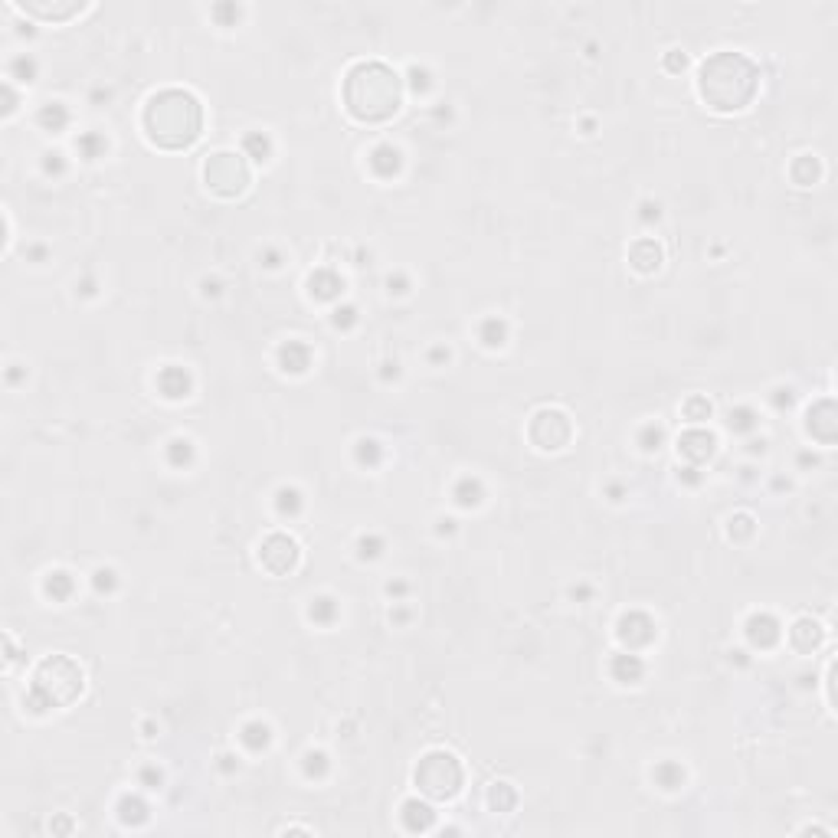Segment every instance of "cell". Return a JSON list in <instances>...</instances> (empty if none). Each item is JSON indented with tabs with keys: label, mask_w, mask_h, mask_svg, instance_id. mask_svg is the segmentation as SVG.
Listing matches in <instances>:
<instances>
[{
	"label": "cell",
	"mask_w": 838,
	"mask_h": 838,
	"mask_svg": "<svg viewBox=\"0 0 838 838\" xmlns=\"http://www.w3.org/2000/svg\"><path fill=\"white\" fill-rule=\"evenodd\" d=\"M756 82H760V72L744 52H714L710 60H704L701 76H698L701 99L714 111L747 108L756 95Z\"/></svg>",
	"instance_id": "1"
},
{
	"label": "cell",
	"mask_w": 838,
	"mask_h": 838,
	"mask_svg": "<svg viewBox=\"0 0 838 838\" xmlns=\"http://www.w3.org/2000/svg\"><path fill=\"white\" fill-rule=\"evenodd\" d=\"M403 102V82L384 62H357L344 82V105L360 121H386Z\"/></svg>",
	"instance_id": "2"
},
{
	"label": "cell",
	"mask_w": 838,
	"mask_h": 838,
	"mask_svg": "<svg viewBox=\"0 0 838 838\" xmlns=\"http://www.w3.org/2000/svg\"><path fill=\"white\" fill-rule=\"evenodd\" d=\"M147 138L161 147H187L203 128V108L184 89H164L145 108Z\"/></svg>",
	"instance_id": "3"
},
{
	"label": "cell",
	"mask_w": 838,
	"mask_h": 838,
	"mask_svg": "<svg viewBox=\"0 0 838 838\" xmlns=\"http://www.w3.org/2000/svg\"><path fill=\"white\" fill-rule=\"evenodd\" d=\"M82 668L69 655H50L46 661H40L33 675V688L26 694V708L33 714H43L50 708H62V704H72L82 694Z\"/></svg>",
	"instance_id": "4"
},
{
	"label": "cell",
	"mask_w": 838,
	"mask_h": 838,
	"mask_svg": "<svg viewBox=\"0 0 838 838\" xmlns=\"http://www.w3.org/2000/svg\"><path fill=\"white\" fill-rule=\"evenodd\" d=\"M462 779H465L462 763L445 750L426 753L416 766V786H419V793H426L429 799H452V795L462 789Z\"/></svg>",
	"instance_id": "5"
},
{
	"label": "cell",
	"mask_w": 838,
	"mask_h": 838,
	"mask_svg": "<svg viewBox=\"0 0 838 838\" xmlns=\"http://www.w3.org/2000/svg\"><path fill=\"white\" fill-rule=\"evenodd\" d=\"M206 174V184H210V190H216L220 197H240L242 190H246L249 184V167L242 157L236 155H213L210 161H206L203 167Z\"/></svg>",
	"instance_id": "6"
},
{
	"label": "cell",
	"mask_w": 838,
	"mask_h": 838,
	"mask_svg": "<svg viewBox=\"0 0 838 838\" xmlns=\"http://www.w3.org/2000/svg\"><path fill=\"white\" fill-rule=\"evenodd\" d=\"M259 560H262V566L269 574H279V576L291 574L298 566V544L291 537H285V534H269L262 540V547H259Z\"/></svg>",
	"instance_id": "7"
},
{
	"label": "cell",
	"mask_w": 838,
	"mask_h": 838,
	"mask_svg": "<svg viewBox=\"0 0 838 838\" xmlns=\"http://www.w3.org/2000/svg\"><path fill=\"white\" fill-rule=\"evenodd\" d=\"M530 439L540 449H564L570 439V419L560 410H540L530 423Z\"/></svg>",
	"instance_id": "8"
},
{
	"label": "cell",
	"mask_w": 838,
	"mask_h": 838,
	"mask_svg": "<svg viewBox=\"0 0 838 838\" xmlns=\"http://www.w3.org/2000/svg\"><path fill=\"white\" fill-rule=\"evenodd\" d=\"M619 639L629 645V649H642L655 639V622H652L645 613H625L619 619Z\"/></svg>",
	"instance_id": "9"
},
{
	"label": "cell",
	"mask_w": 838,
	"mask_h": 838,
	"mask_svg": "<svg viewBox=\"0 0 838 838\" xmlns=\"http://www.w3.org/2000/svg\"><path fill=\"white\" fill-rule=\"evenodd\" d=\"M678 452L688 459V462H708L714 455V436L708 429H688L681 439H678Z\"/></svg>",
	"instance_id": "10"
},
{
	"label": "cell",
	"mask_w": 838,
	"mask_h": 838,
	"mask_svg": "<svg viewBox=\"0 0 838 838\" xmlns=\"http://www.w3.org/2000/svg\"><path fill=\"white\" fill-rule=\"evenodd\" d=\"M835 429H838V419H835V406L832 400H822L809 410V432L822 442H832L835 439Z\"/></svg>",
	"instance_id": "11"
},
{
	"label": "cell",
	"mask_w": 838,
	"mask_h": 838,
	"mask_svg": "<svg viewBox=\"0 0 838 838\" xmlns=\"http://www.w3.org/2000/svg\"><path fill=\"white\" fill-rule=\"evenodd\" d=\"M747 639L756 645V649H770L779 642V622L766 613H756V616L747 619Z\"/></svg>",
	"instance_id": "12"
},
{
	"label": "cell",
	"mask_w": 838,
	"mask_h": 838,
	"mask_svg": "<svg viewBox=\"0 0 838 838\" xmlns=\"http://www.w3.org/2000/svg\"><path fill=\"white\" fill-rule=\"evenodd\" d=\"M279 364H282L285 374H305L311 364V351L298 341H289L279 347Z\"/></svg>",
	"instance_id": "13"
},
{
	"label": "cell",
	"mask_w": 838,
	"mask_h": 838,
	"mask_svg": "<svg viewBox=\"0 0 838 838\" xmlns=\"http://www.w3.org/2000/svg\"><path fill=\"white\" fill-rule=\"evenodd\" d=\"M157 386H161L164 396L180 400V396L190 393V376H187V370H180V367H164L161 374H157Z\"/></svg>",
	"instance_id": "14"
},
{
	"label": "cell",
	"mask_w": 838,
	"mask_h": 838,
	"mask_svg": "<svg viewBox=\"0 0 838 838\" xmlns=\"http://www.w3.org/2000/svg\"><path fill=\"white\" fill-rule=\"evenodd\" d=\"M308 289H311L315 298L328 301V298H337V295H341L344 282H341V275L331 272V269H318V272L308 279Z\"/></svg>",
	"instance_id": "15"
},
{
	"label": "cell",
	"mask_w": 838,
	"mask_h": 838,
	"mask_svg": "<svg viewBox=\"0 0 838 838\" xmlns=\"http://www.w3.org/2000/svg\"><path fill=\"white\" fill-rule=\"evenodd\" d=\"M789 639H793V645L799 652H812L822 642V625L812 622V619H799V622L789 629Z\"/></svg>",
	"instance_id": "16"
},
{
	"label": "cell",
	"mask_w": 838,
	"mask_h": 838,
	"mask_svg": "<svg viewBox=\"0 0 838 838\" xmlns=\"http://www.w3.org/2000/svg\"><path fill=\"white\" fill-rule=\"evenodd\" d=\"M629 259H632V265L639 269V272H655L661 265V249L655 246L652 240H639L632 246V252H629Z\"/></svg>",
	"instance_id": "17"
},
{
	"label": "cell",
	"mask_w": 838,
	"mask_h": 838,
	"mask_svg": "<svg viewBox=\"0 0 838 838\" xmlns=\"http://www.w3.org/2000/svg\"><path fill=\"white\" fill-rule=\"evenodd\" d=\"M370 167H374V174H380V177H393L396 171H400V151H396L393 145H380L370 151Z\"/></svg>",
	"instance_id": "18"
},
{
	"label": "cell",
	"mask_w": 838,
	"mask_h": 838,
	"mask_svg": "<svg viewBox=\"0 0 838 838\" xmlns=\"http://www.w3.org/2000/svg\"><path fill=\"white\" fill-rule=\"evenodd\" d=\"M403 825L410 832H426L432 825V809L426 803H419V799H410L403 805Z\"/></svg>",
	"instance_id": "19"
},
{
	"label": "cell",
	"mask_w": 838,
	"mask_h": 838,
	"mask_svg": "<svg viewBox=\"0 0 838 838\" xmlns=\"http://www.w3.org/2000/svg\"><path fill=\"white\" fill-rule=\"evenodd\" d=\"M642 671H645V665H642L639 655H616L613 659V675L622 684H635L642 678Z\"/></svg>",
	"instance_id": "20"
},
{
	"label": "cell",
	"mask_w": 838,
	"mask_h": 838,
	"mask_svg": "<svg viewBox=\"0 0 838 838\" xmlns=\"http://www.w3.org/2000/svg\"><path fill=\"white\" fill-rule=\"evenodd\" d=\"M36 121H40L46 131H62L69 125V111H66V105L50 102V105H43V108H40Z\"/></svg>",
	"instance_id": "21"
},
{
	"label": "cell",
	"mask_w": 838,
	"mask_h": 838,
	"mask_svg": "<svg viewBox=\"0 0 838 838\" xmlns=\"http://www.w3.org/2000/svg\"><path fill=\"white\" fill-rule=\"evenodd\" d=\"M652 776H655V783H659L661 789H678L684 783V770L678 763H659Z\"/></svg>",
	"instance_id": "22"
},
{
	"label": "cell",
	"mask_w": 838,
	"mask_h": 838,
	"mask_svg": "<svg viewBox=\"0 0 838 838\" xmlns=\"http://www.w3.org/2000/svg\"><path fill=\"white\" fill-rule=\"evenodd\" d=\"M514 803H518V795H514V789L508 783H495L491 793H488V805L495 812H508V809H514Z\"/></svg>",
	"instance_id": "23"
},
{
	"label": "cell",
	"mask_w": 838,
	"mask_h": 838,
	"mask_svg": "<svg viewBox=\"0 0 838 838\" xmlns=\"http://www.w3.org/2000/svg\"><path fill=\"white\" fill-rule=\"evenodd\" d=\"M118 815H121V822H131V825H141V822L147 819V809H145V803L141 799H131V795H125L118 803Z\"/></svg>",
	"instance_id": "24"
},
{
	"label": "cell",
	"mask_w": 838,
	"mask_h": 838,
	"mask_svg": "<svg viewBox=\"0 0 838 838\" xmlns=\"http://www.w3.org/2000/svg\"><path fill=\"white\" fill-rule=\"evenodd\" d=\"M242 744H246L249 750H262V747L269 744V727L259 724V720L246 724V727H242Z\"/></svg>",
	"instance_id": "25"
},
{
	"label": "cell",
	"mask_w": 838,
	"mask_h": 838,
	"mask_svg": "<svg viewBox=\"0 0 838 838\" xmlns=\"http://www.w3.org/2000/svg\"><path fill=\"white\" fill-rule=\"evenodd\" d=\"M505 334H508V325L498 321V318H488L485 325H481V341H485L488 347H501V344H505Z\"/></svg>",
	"instance_id": "26"
},
{
	"label": "cell",
	"mask_w": 838,
	"mask_h": 838,
	"mask_svg": "<svg viewBox=\"0 0 838 838\" xmlns=\"http://www.w3.org/2000/svg\"><path fill=\"white\" fill-rule=\"evenodd\" d=\"M46 593H50L52 599H66L69 593H72V576L62 574V570L50 574V576H46Z\"/></svg>",
	"instance_id": "27"
},
{
	"label": "cell",
	"mask_w": 838,
	"mask_h": 838,
	"mask_svg": "<svg viewBox=\"0 0 838 838\" xmlns=\"http://www.w3.org/2000/svg\"><path fill=\"white\" fill-rule=\"evenodd\" d=\"M455 498H459V505L471 508L481 501V485L475 479H462L459 481V488H455Z\"/></svg>",
	"instance_id": "28"
},
{
	"label": "cell",
	"mask_w": 838,
	"mask_h": 838,
	"mask_svg": "<svg viewBox=\"0 0 838 838\" xmlns=\"http://www.w3.org/2000/svg\"><path fill=\"white\" fill-rule=\"evenodd\" d=\"M105 138L102 135H82L79 138V151L89 157V161H95V157H102L105 155Z\"/></svg>",
	"instance_id": "29"
},
{
	"label": "cell",
	"mask_w": 838,
	"mask_h": 838,
	"mask_svg": "<svg viewBox=\"0 0 838 838\" xmlns=\"http://www.w3.org/2000/svg\"><path fill=\"white\" fill-rule=\"evenodd\" d=\"M308 616L315 619V622H331V619L337 616V606H334V599L321 596V599H315V603H311Z\"/></svg>",
	"instance_id": "30"
},
{
	"label": "cell",
	"mask_w": 838,
	"mask_h": 838,
	"mask_svg": "<svg viewBox=\"0 0 838 838\" xmlns=\"http://www.w3.org/2000/svg\"><path fill=\"white\" fill-rule=\"evenodd\" d=\"M167 455H171V462H174V465H187V462H190V455H194V449H190L187 439H174L171 449H167Z\"/></svg>",
	"instance_id": "31"
},
{
	"label": "cell",
	"mask_w": 838,
	"mask_h": 838,
	"mask_svg": "<svg viewBox=\"0 0 838 838\" xmlns=\"http://www.w3.org/2000/svg\"><path fill=\"white\" fill-rule=\"evenodd\" d=\"M246 151L256 161H265L269 157V138H262V135H246Z\"/></svg>",
	"instance_id": "32"
},
{
	"label": "cell",
	"mask_w": 838,
	"mask_h": 838,
	"mask_svg": "<svg viewBox=\"0 0 838 838\" xmlns=\"http://www.w3.org/2000/svg\"><path fill=\"white\" fill-rule=\"evenodd\" d=\"M684 413H688V419H694V423H698V419H708L710 416V403L701 400V396H691L688 406H684Z\"/></svg>",
	"instance_id": "33"
},
{
	"label": "cell",
	"mask_w": 838,
	"mask_h": 838,
	"mask_svg": "<svg viewBox=\"0 0 838 838\" xmlns=\"http://www.w3.org/2000/svg\"><path fill=\"white\" fill-rule=\"evenodd\" d=\"M10 76H20L23 82H33V76H36V66H33V60H13L10 62Z\"/></svg>",
	"instance_id": "34"
},
{
	"label": "cell",
	"mask_w": 838,
	"mask_h": 838,
	"mask_svg": "<svg viewBox=\"0 0 838 838\" xmlns=\"http://www.w3.org/2000/svg\"><path fill=\"white\" fill-rule=\"evenodd\" d=\"M298 505L301 501H298V491H295V488H282V491H279V511L282 514H295Z\"/></svg>",
	"instance_id": "35"
},
{
	"label": "cell",
	"mask_w": 838,
	"mask_h": 838,
	"mask_svg": "<svg viewBox=\"0 0 838 838\" xmlns=\"http://www.w3.org/2000/svg\"><path fill=\"white\" fill-rule=\"evenodd\" d=\"M325 770H328L325 753H308V756H305V773H308V776H325Z\"/></svg>",
	"instance_id": "36"
},
{
	"label": "cell",
	"mask_w": 838,
	"mask_h": 838,
	"mask_svg": "<svg viewBox=\"0 0 838 838\" xmlns=\"http://www.w3.org/2000/svg\"><path fill=\"white\" fill-rule=\"evenodd\" d=\"M357 459H360V462H367V465H374L376 459H380V449H376V442H370V439L357 442Z\"/></svg>",
	"instance_id": "37"
},
{
	"label": "cell",
	"mask_w": 838,
	"mask_h": 838,
	"mask_svg": "<svg viewBox=\"0 0 838 838\" xmlns=\"http://www.w3.org/2000/svg\"><path fill=\"white\" fill-rule=\"evenodd\" d=\"M730 426H734V429H753V426H756L753 410H734V413H730Z\"/></svg>",
	"instance_id": "38"
},
{
	"label": "cell",
	"mask_w": 838,
	"mask_h": 838,
	"mask_svg": "<svg viewBox=\"0 0 838 838\" xmlns=\"http://www.w3.org/2000/svg\"><path fill=\"white\" fill-rule=\"evenodd\" d=\"M111 586H115V574H111V570H99V574H95V590L105 593V590H111Z\"/></svg>",
	"instance_id": "39"
},
{
	"label": "cell",
	"mask_w": 838,
	"mask_h": 838,
	"mask_svg": "<svg viewBox=\"0 0 838 838\" xmlns=\"http://www.w3.org/2000/svg\"><path fill=\"white\" fill-rule=\"evenodd\" d=\"M659 442H661V429L649 426L642 432V445H645V449H659Z\"/></svg>",
	"instance_id": "40"
},
{
	"label": "cell",
	"mask_w": 838,
	"mask_h": 838,
	"mask_svg": "<svg viewBox=\"0 0 838 838\" xmlns=\"http://www.w3.org/2000/svg\"><path fill=\"white\" fill-rule=\"evenodd\" d=\"M734 530H737V534H744V537H747V534H750V530H753V521H750V518H747V514H740V518H734V521H730V534H734Z\"/></svg>",
	"instance_id": "41"
},
{
	"label": "cell",
	"mask_w": 838,
	"mask_h": 838,
	"mask_svg": "<svg viewBox=\"0 0 838 838\" xmlns=\"http://www.w3.org/2000/svg\"><path fill=\"white\" fill-rule=\"evenodd\" d=\"M354 318H357V311H354V308H337V311H334V325L347 328V325H354Z\"/></svg>",
	"instance_id": "42"
},
{
	"label": "cell",
	"mask_w": 838,
	"mask_h": 838,
	"mask_svg": "<svg viewBox=\"0 0 838 838\" xmlns=\"http://www.w3.org/2000/svg\"><path fill=\"white\" fill-rule=\"evenodd\" d=\"M376 547H380V540H376V537H364V540H360V554H364V557H376Z\"/></svg>",
	"instance_id": "43"
},
{
	"label": "cell",
	"mask_w": 838,
	"mask_h": 838,
	"mask_svg": "<svg viewBox=\"0 0 838 838\" xmlns=\"http://www.w3.org/2000/svg\"><path fill=\"white\" fill-rule=\"evenodd\" d=\"M46 171H50V174H52V171H56V174L62 171V161H60V155H46Z\"/></svg>",
	"instance_id": "44"
},
{
	"label": "cell",
	"mask_w": 838,
	"mask_h": 838,
	"mask_svg": "<svg viewBox=\"0 0 838 838\" xmlns=\"http://www.w3.org/2000/svg\"><path fill=\"white\" fill-rule=\"evenodd\" d=\"M410 76H413V86H416V89H426V86H429V82H426V72H423V69H413Z\"/></svg>",
	"instance_id": "45"
},
{
	"label": "cell",
	"mask_w": 838,
	"mask_h": 838,
	"mask_svg": "<svg viewBox=\"0 0 838 838\" xmlns=\"http://www.w3.org/2000/svg\"><path fill=\"white\" fill-rule=\"evenodd\" d=\"M141 779H145V783H151V786H157V783H161V773H157V770H151V766H147V770L141 773Z\"/></svg>",
	"instance_id": "46"
},
{
	"label": "cell",
	"mask_w": 838,
	"mask_h": 838,
	"mask_svg": "<svg viewBox=\"0 0 838 838\" xmlns=\"http://www.w3.org/2000/svg\"><path fill=\"white\" fill-rule=\"evenodd\" d=\"M668 69H684V56L671 52V56H668Z\"/></svg>",
	"instance_id": "47"
},
{
	"label": "cell",
	"mask_w": 838,
	"mask_h": 838,
	"mask_svg": "<svg viewBox=\"0 0 838 838\" xmlns=\"http://www.w3.org/2000/svg\"><path fill=\"white\" fill-rule=\"evenodd\" d=\"M642 210H645V213H642V216H645V220H652V216H659V206H652V203H645V206H642Z\"/></svg>",
	"instance_id": "48"
}]
</instances>
